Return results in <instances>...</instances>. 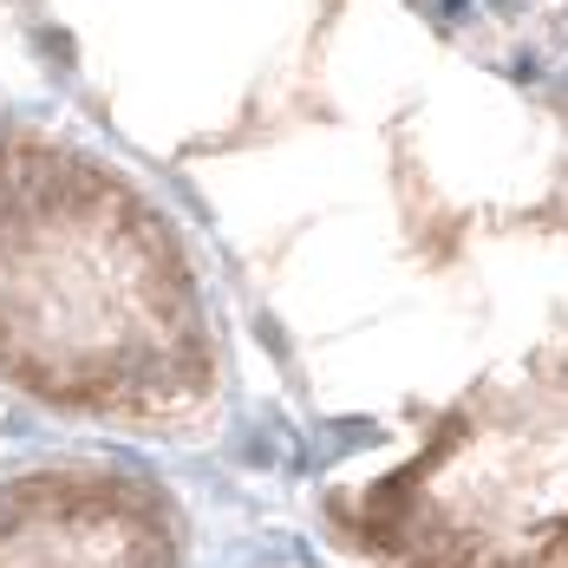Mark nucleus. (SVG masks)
<instances>
[{"label":"nucleus","mask_w":568,"mask_h":568,"mask_svg":"<svg viewBox=\"0 0 568 568\" xmlns=\"http://www.w3.org/2000/svg\"><path fill=\"white\" fill-rule=\"evenodd\" d=\"M0 568H183V516L118 464L27 470L0 484Z\"/></svg>","instance_id":"3"},{"label":"nucleus","mask_w":568,"mask_h":568,"mask_svg":"<svg viewBox=\"0 0 568 568\" xmlns=\"http://www.w3.org/2000/svg\"><path fill=\"white\" fill-rule=\"evenodd\" d=\"M346 529L373 568H568V346L470 393Z\"/></svg>","instance_id":"2"},{"label":"nucleus","mask_w":568,"mask_h":568,"mask_svg":"<svg viewBox=\"0 0 568 568\" xmlns=\"http://www.w3.org/2000/svg\"><path fill=\"white\" fill-rule=\"evenodd\" d=\"M470 53L568 72V0H418Z\"/></svg>","instance_id":"4"},{"label":"nucleus","mask_w":568,"mask_h":568,"mask_svg":"<svg viewBox=\"0 0 568 568\" xmlns=\"http://www.w3.org/2000/svg\"><path fill=\"white\" fill-rule=\"evenodd\" d=\"M0 379L138 432H176L223 393L183 229L112 164L20 124H0Z\"/></svg>","instance_id":"1"}]
</instances>
